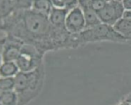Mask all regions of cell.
<instances>
[{"mask_svg": "<svg viewBox=\"0 0 131 105\" xmlns=\"http://www.w3.org/2000/svg\"><path fill=\"white\" fill-rule=\"evenodd\" d=\"M1 30L35 46L43 54L50 51L74 48L72 35L67 30L56 28L48 17L32 9L17 10L1 19Z\"/></svg>", "mask_w": 131, "mask_h": 105, "instance_id": "6da1fadb", "label": "cell"}, {"mask_svg": "<svg viewBox=\"0 0 131 105\" xmlns=\"http://www.w3.org/2000/svg\"><path fill=\"white\" fill-rule=\"evenodd\" d=\"M14 90L18 94L19 102L24 103L34 96L43 84L44 71L43 64L36 69L28 72H19L15 77Z\"/></svg>", "mask_w": 131, "mask_h": 105, "instance_id": "7a4b0ae2", "label": "cell"}, {"mask_svg": "<svg viewBox=\"0 0 131 105\" xmlns=\"http://www.w3.org/2000/svg\"><path fill=\"white\" fill-rule=\"evenodd\" d=\"M74 36L77 47L83 44L97 42H128V40L116 31L113 26L103 23L94 27L85 29L81 33Z\"/></svg>", "mask_w": 131, "mask_h": 105, "instance_id": "3957f363", "label": "cell"}, {"mask_svg": "<svg viewBox=\"0 0 131 105\" xmlns=\"http://www.w3.org/2000/svg\"><path fill=\"white\" fill-rule=\"evenodd\" d=\"M43 55L35 46L24 43L16 62L20 72H31L42 65Z\"/></svg>", "mask_w": 131, "mask_h": 105, "instance_id": "277c9868", "label": "cell"}, {"mask_svg": "<svg viewBox=\"0 0 131 105\" xmlns=\"http://www.w3.org/2000/svg\"><path fill=\"white\" fill-rule=\"evenodd\" d=\"M1 32L3 33V36H1V62H16L24 43L4 31L1 30Z\"/></svg>", "mask_w": 131, "mask_h": 105, "instance_id": "5b68a950", "label": "cell"}, {"mask_svg": "<svg viewBox=\"0 0 131 105\" xmlns=\"http://www.w3.org/2000/svg\"><path fill=\"white\" fill-rule=\"evenodd\" d=\"M125 10L122 2L109 0L103 8L96 13L101 23L114 26L123 17Z\"/></svg>", "mask_w": 131, "mask_h": 105, "instance_id": "8992f818", "label": "cell"}, {"mask_svg": "<svg viewBox=\"0 0 131 105\" xmlns=\"http://www.w3.org/2000/svg\"><path fill=\"white\" fill-rule=\"evenodd\" d=\"M65 27L71 34L81 33L85 29V21L83 10L78 6L68 12L65 21Z\"/></svg>", "mask_w": 131, "mask_h": 105, "instance_id": "52a82bcc", "label": "cell"}, {"mask_svg": "<svg viewBox=\"0 0 131 105\" xmlns=\"http://www.w3.org/2000/svg\"><path fill=\"white\" fill-rule=\"evenodd\" d=\"M70 9L53 7L48 17L49 20L53 27L61 30H66L65 21Z\"/></svg>", "mask_w": 131, "mask_h": 105, "instance_id": "ba28073f", "label": "cell"}, {"mask_svg": "<svg viewBox=\"0 0 131 105\" xmlns=\"http://www.w3.org/2000/svg\"><path fill=\"white\" fill-rule=\"evenodd\" d=\"M114 28L123 37L131 41V19L123 17L114 26Z\"/></svg>", "mask_w": 131, "mask_h": 105, "instance_id": "9c48e42d", "label": "cell"}, {"mask_svg": "<svg viewBox=\"0 0 131 105\" xmlns=\"http://www.w3.org/2000/svg\"><path fill=\"white\" fill-rule=\"evenodd\" d=\"M53 7L51 0H33L31 9L36 12L49 17Z\"/></svg>", "mask_w": 131, "mask_h": 105, "instance_id": "30bf717a", "label": "cell"}, {"mask_svg": "<svg viewBox=\"0 0 131 105\" xmlns=\"http://www.w3.org/2000/svg\"><path fill=\"white\" fill-rule=\"evenodd\" d=\"M20 72L16 62L3 61L0 67L1 77H14Z\"/></svg>", "mask_w": 131, "mask_h": 105, "instance_id": "8fae6325", "label": "cell"}, {"mask_svg": "<svg viewBox=\"0 0 131 105\" xmlns=\"http://www.w3.org/2000/svg\"><path fill=\"white\" fill-rule=\"evenodd\" d=\"M82 10L85 19V29L94 27L101 23L96 12L92 8L88 7Z\"/></svg>", "mask_w": 131, "mask_h": 105, "instance_id": "7c38bea8", "label": "cell"}, {"mask_svg": "<svg viewBox=\"0 0 131 105\" xmlns=\"http://www.w3.org/2000/svg\"><path fill=\"white\" fill-rule=\"evenodd\" d=\"M0 101L1 104L2 105H18L19 99L17 93L14 90L1 91Z\"/></svg>", "mask_w": 131, "mask_h": 105, "instance_id": "4fadbf2b", "label": "cell"}, {"mask_svg": "<svg viewBox=\"0 0 131 105\" xmlns=\"http://www.w3.org/2000/svg\"><path fill=\"white\" fill-rule=\"evenodd\" d=\"M1 19H6L16 11L14 0H0Z\"/></svg>", "mask_w": 131, "mask_h": 105, "instance_id": "5bb4252c", "label": "cell"}, {"mask_svg": "<svg viewBox=\"0 0 131 105\" xmlns=\"http://www.w3.org/2000/svg\"><path fill=\"white\" fill-rule=\"evenodd\" d=\"M54 7L72 9L78 6V0H51Z\"/></svg>", "mask_w": 131, "mask_h": 105, "instance_id": "9a60e30c", "label": "cell"}, {"mask_svg": "<svg viewBox=\"0 0 131 105\" xmlns=\"http://www.w3.org/2000/svg\"><path fill=\"white\" fill-rule=\"evenodd\" d=\"M15 78L1 77L0 79V89L1 91H8L14 90L15 88Z\"/></svg>", "mask_w": 131, "mask_h": 105, "instance_id": "2e32d148", "label": "cell"}, {"mask_svg": "<svg viewBox=\"0 0 131 105\" xmlns=\"http://www.w3.org/2000/svg\"><path fill=\"white\" fill-rule=\"evenodd\" d=\"M33 0H14L16 11L30 9Z\"/></svg>", "mask_w": 131, "mask_h": 105, "instance_id": "e0dca14e", "label": "cell"}, {"mask_svg": "<svg viewBox=\"0 0 131 105\" xmlns=\"http://www.w3.org/2000/svg\"><path fill=\"white\" fill-rule=\"evenodd\" d=\"M107 2V1L105 0H92L90 7L97 12L103 8Z\"/></svg>", "mask_w": 131, "mask_h": 105, "instance_id": "ac0fdd59", "label": "cell"}, {"mask_svg": "<svg viewBox=\"0 0 131 105\" xmlns=\"http://www.w3.org/2000/svg\"><path fill=\"white\" fill-rule=\"evenodd\" d=\"M122 2L126 10H131V0H123Z\"/></svg>", "mask_w": 131, "mask_h": 105, "instance_id": "d6986e66", "label": "cell"}, {"mask_svg": "<svg viewBox=\"0 0 131 105\" xmlns=\"http://www.w3.org/2000/svg\"><path fill=\"white\" fill-rule=\"evenodd\" d=\"M123 17L129 18L131 19V10H126L123 14Z\"/></svg>", "mask_w": 131, "mask_h": 105, "instance_id": "ffe728a7", "label": "cell"}, {"mask_svg": "<svg viewBox=\"0 0 131 105\" xmlns=\"http://www.w3.org/2000/svg\"><path fill=\"white\" fill-rule=\"evenodd\" d=\"M117 105H131V103L130 102H129L128 101H126V100H123L122 102H120L119 104H118Z\"/></svg>", "mask_w": 131, "mask_h": 105, "instance_id": "44dd1931", "label": "cell"}, {"mask_svg": "<svg viewBox=\"0 0 131 105\" xmlns=\"http://www.w3.org/2000/svg\"><path fill=\"white\" fill-rule=\"evenodd\" d=\"M125 100L127 101H128L129 102H130L131 103V92L129 94V95L126 97V98L125 99Z\"/></svg>", "mask_w": 131, "mask_h": 105, "instance_id": "7402d4cb", "label": "cell"}, {"mask_svg": "<svg viewBox=\"0 0 131 105\" xmlns=\"http://www.w3.org/2000/svg\"><path fill=\"white\" fill-rule=\"evenodd\" d=\"M116 1H119V2H122L123 0H116Z\"/></svg>", "mask_w": 131, "mask_h": 105, "instance_id": "603a6c76", "label": "cell"}, {"mask_svg": "<svg viewBox=\"0 0 131 105\" xmlns=\"http://www.w3.org/2000/svg\"><path fill=\"white\" fill-rule=\"evenodd\" d=\"M105 1H109V0H105Z\"/></svg>", "mask_w": 131, "mask_h": 105, "instance_id": "cb8c5ba5", "label": "cell"}]
</instances>
